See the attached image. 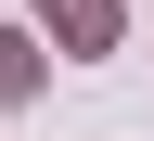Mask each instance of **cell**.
<instances>
[{"label":"cell","instance_id":"6da1fadb","mask_svg":"<svg viewBox=\"0 0 154 141\" xmlns=\"http://www.w3.org/2000/svg\"><path fill=\"white\" fill-rule=\"evenodd\" d=\"M51 26H64V51H103L116 38V0H51Z\"/></svg>","mask_w":154,"mask_h":141},{"label":"cell","instance_id":"7a4b0ae2","mask_svg":"<svg viewBox=\"0 0 154 141\" xmlns=\"http://www.w3.org/2000/svg\"><path fill=\"white\" fill-rule=\"evenodd\" d=\"M26 77H38V51H26V38H13V26H0V103H13Z\"/></svg>","mask_w":154,"mask_h":141}]
</instances>
